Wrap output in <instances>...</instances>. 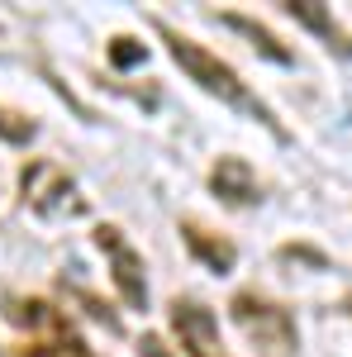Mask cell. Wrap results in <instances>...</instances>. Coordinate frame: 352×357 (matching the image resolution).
Segmentation results:
<instances>
[{
  "label": "cell",
  "mask_w": 352,
  "mask_h": 357,
  "mask_svg": "<svg viewBox=\"0 0 352 357\" xmlns=\"http://www.w3.org/2000/svg\"><path fill=\"white\" fill-rule=\"evenodd\" d=\"M158 29H162V38H167V48H171V57L181 62V72H186L190 82L200 86V91H210V96H219L229 110H243V114H252V119H262L267 129H281L276 119H271V110L247 91L243 82H238V72L224 62V57H215L210 48H200V43H190L186 33H176V29H167L162 20H158Z\"/></svg>",
  "instance_id": "cell-1"
},
{
  "label": "cell",
  "mask_w": 352,
  "mask_h": 357,
  "mask_svg": "<svg viewBox=\"0 0 352 357\" xmlns=\"http://www.w3.org/2000/svg\"><path fill=\"white\" fill-rule=\"evenodd\" d=\"M234 319L252 333V343H257L262 353H296V319H291L281 305L243 291V296H234Z\"/></svg>",
  "instance_id": "cell-2"
},
{
  "label": "cell",
  "mask_w": 352,
  "mask_h": 357,
  "mask_svg": "<svg viewBox=\"0 0 352 357\" xmlns=\"http://www.w3.org/2000/svg\"><path fill=\"white\" fill-rule=\"evenodd\" d=\"M20 191H24V200L38 215H48V220H57V215H86V200H82V191H77V181L53 162H29Z\"/></svg>",
  "instance_id": "cell-3"
},
{
  "label": "cell",
  "mask_w": 352,
  "mask_h": 357,
  "mask_svg": "<svg viewBox=\"0 0 352 357\" xmlns=\"http://www.w3.org/2000/svg\"><path fill=\"white\" fill-rule=\"evenodd\" d=\"M95 243L100 252L109 257V267H114V286H119V296L129 310H148V272H143V257H138V248L114 229V224H95Z\"/></svg>",
  "instance_id": "cell-4"
},
{
  "label": "cell",
  "mask_w": 352,
  "mask_h": 357,
  "mask_svg": "<svg viewBox=\"0 0 352 357\" xmlns=\"http://www.w3.org/2000/svg\"><path fill=\"white\" fill-rule=\"evenodd\" d=\"M171 329H176V338H181V348H186L190 357H234L224 348V338H219L215 314H210L205 305L186 301V296L171 301Z\"/></svg>",
  "instance_id": "cell-5"
},
{
  "label": "cell",
  "mask_w": 352,
  "mask_h": 357,
  "mask_svg": "<svg viewBox=\"0 0 352 357\" xmlns=\"http://www.w3.org/2000/svg\"><path fill=\"white\" fill-rule=\"evenodd\" d=\"M210 195H215L219 205H252L257 200V176H252V167L243 158H219L210 167Z\"/></svg>",
  "instance_id": "cell-6"
},
{
  "label": "cell",
  "mask_w": 352,
  "mask_h": 357,
  "mask_svg": "<svg viewBox=\"0 0 352 357\" xmlns=\"http://www.w3.org/2000/svg\"><path fill=\"white\" fill-rule=\"evenodd\" d=\"M181 238H186V248L210 267L215 276H229L234 272V262H238V248L229 243L224 234H215V229H200L195 220H181Z\"/></svg>",
  "instance_id": "cell-7"
},
{
  "label": "cell",
  "mask_w": 352,
  "mask_h": 357,
  "mask_svg": "<svg viewBox=\"0 0 352 357\" xmlns=\"http://www.w3.org/2000/svg\"><path fill=\"white\" fill-rule=\"evenodd\" d=\"M219 20H224L229 29H238V33H247V38L257 43V53H262V57L281 62V67H291V62H296V53H291V48H286V43H281V38H276V33H271L267 24H257L252 15H234V10H224Z\"/></svg>",
  "instance_id": "cell-8"
},
{
  "label": "cell",
  "mask_w": 352,
  "mask_h": 357,
  "mask_svg": "<svg viewBox=\"0 0 352 357\" xmlns=\"http://www.w3.org/2000/svg\"><path fill=\"white\" fill-rule=\"evenodd\" d=\"M286 10H291V15H296V20H300L305 29H314V33H324L328 43H333V53H343V57L352 53V33H343V29L333 24V15H328L324 5H309V0H291Z\"/></svg>",
  "instance_id": "cell-9"
},
{
  "label": "cell",
  "mask_w": 352,
  "mask_h": 357,
  "mask_svg": "<svg viewBox=\"0 0 352 357\" xmlns=\"http://www.w3.org/2000/svg\"><path fill=\"white\" fill-rule=\"evenodd\" d=\"M15 357H95V353L67 329V333H57V343H53V338H48V343H24Z\"/></svg>",
  "instance_id": "cell-10"
},
{
  "label": "cell",
  "mask_w": 352,
  "mask_h": 357,
  "mask_svg": "<svg viewBox=\"0 0 352 357\" xmlns=\"http://www.w3.org/2000/svg\"><path fill=\"white\" fill-rule=\"evenodd\" d=\"M33 134H38V119H29L24 110L0 105V138H5V143H29Z\"/></svg>",
  "instance_id": "cell-11"
},
{
  "label": "cell",
  "mask_w": 352,
  "mask_h": 357,
  "mask_svg": "<svg viewBox=\"0 0 352 357\" xmlns=\"http://www.w3.org/2000/svg\"><path fill=\"white\" fill-rule=\"evenodd\" d=\"M109 62H114V67H138V62H148V48H143L138 38H124V33H119V38L109 43Z\"/></svg>",
  "instance_id": "cell-12"
},
{
  "label": "cell",
  "mask_w": 352,
  "mask_h": 357,
  "mask_svg": "<svg viewBox=\"0 0 352 357\" xmlns=\"http://www.w3.org/2000/svg\"><path fill=\"white\" fill-rule=\"evenodd\" d=\"M138 353L143 357H171V348H167L158 333H143V338H138Z\"/></svg>",
  "instance_id": "cell-13"
}]
</instances>
